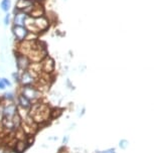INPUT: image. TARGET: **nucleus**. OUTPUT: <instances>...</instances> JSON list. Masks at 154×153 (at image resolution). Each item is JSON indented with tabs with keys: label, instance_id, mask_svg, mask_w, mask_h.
Listing matches in <instances>:
<instances>
[{
	"label": "nucleus",
	"instance_id": "nucleus-10",
	"mask_svg": "<svg viewBox=\"0 0 154 153\" xmlns=\"http://www.w3.org/2000/svg\"><path fill=\"white\" fill-rule=\"evenodd\" d=\"M17 95L12 91H6L2 95V101L4 102H15Z\"/></svg>",
	"mask_w": 154,
	"mask_h": 153
},
{
	"label": "nucleus",
	"instance_id": "nucleus-4",
	"mask_svg": "<svg viewBox=\"0 0 154 153\" xmlns=\"http://www.w3.org/2000/svg\"><path fill=\"white\" fill-rule=\"evenodd\" d=\"M31 63L32 62H31V60L29 59V57L27 54H24L20 53V51L15 54V63L18 72H24L28 70Z\"/></svg>",
	"mask_w": 154,
	"mask_h": 153
},
{
	"label": "nucleus",
	"instance_id": "nucleus-15",
	"mask_svg": "<svg viewBox=\"0 0 154 153\" xmlns=\"http://www.w3.org/2000/svg\"><path fill=\"white\" fill-rule=\"evenodd\" d=\"M95 153H116L115 148H110L106 150H97Z\"/></svg>",
	"mask_w": 154,
	"mask_h": 153
},
{
	"label": "nucleus",
	"instance_id": "nucleus-2",
	"mask_svg": "<svg viewBox=\"0 0 154 153\" xmlns=\"http://www.w3.org/2000/svg\"><path fill=\"white\" fill-rule=\"evenodd\" d=\"M19 94L26 97L33 104L39 102L42 99V92L37 89L36 86H26V87H19Z\"/></svg>",
	"mask_w": 154,
	"mask_h": 153
},
{
	"label": "nucleus",
	"instance_id": "nucleus-12",
	"mask_svg": "<svg viewBox=\"0 0 154 153\" xmlns=\"http://www.w3.org/2000/svg\"><path fill=\"white\" fill-rule=\"evenodd\" d=\"M11 20H12V15H11L9 12H7V13H5L3 19H2V22H3V24L5 26H9L11 24Z\"/></svg>",
	"mask_w": 154,
	"mask_h": 153
},
{
	"label": "nucleus",
	"instance_id": "nucleus-3",
	"mask_svg": "<svg viewBox=\"0 0 154 153\" xmlns=\"http://www.w3.org/2000/svg\"><path fill=\"white\" fill-rule=\"evenodd\" d=\"M37 81H38V75L28 69V70L24 72H20L18 86L19 87L35 86Z\"/></svg>",
	"mask_w": 154,
	"mask_h": 153
},
{
	"label": "nucleus",
	"instance_id": "nucleus-11",
	"mask_svg": "<svg viewBox=\"0 0 154 153\" xmlns=\"http://www.w3.org/2000/svg\"><path fill=\"white\" fill-rule=\"evenodd\" d=\"M11 6H12L11 0H1V1H0V9H1L2 12H4V13L9 12V10L11 9Z\"/></svg>",
	"mask_w": 154,
	"mask_h": 153
},
{
	"label": "nucleus",
	"instance_id": "nucleus-14",
	"mask_svg": "<svg viewBox=\"0 0 154 153\" xmlns=\"http://www.w3.org/2000/svg\"><path fill=\"white\" fill-rule=\"evenodd\" d=\"M12 79H13V81L15 82L17 85H18V83H19V77H20V72H14V73H12Z\"/></svg>",
	"mask_w": 154,
	"mask_h": 153
},
{
	"label": "nucleus",
	"instance_id": "nucleus-7",
	"mask_svg": "<svg viewBox=\"0 0 154 153\" xmlns=\"http://www.w3.org/2000/svg\"><path fill=\"white\" fill-rule=\"evenodd\" d=\"M15 103L17 107H18V109H22V110H25V111H28L31 109V107H32L33 103L31 102L30 100H28L26 97H24L23 95L21 94H17L16 96V100H15Z\"/></svg>",
	"mask_w": 154,
	"mask_h": 153
},
{
	"label": "nucleus",
	"instance_id": "nucleus-16",
	"mask_svg": "<svg viewBox=\"0 0 154 153\" xmlns=\"http://www.w3.org/2000/svg\"><path fill=\"white\" fill-rule=\"evenodd\" d=\"M1 79H2V81H3V83L5 84V86H6L7 88H9V87L12 86V83H11L10 81L7 79V78H1Z\"/></svg>",
	"mask_w": 154,
	"mask_h": 153
},
{
	"label": "nucleus",
	"instance_id": "nucleus-17",
	"mask_svg": "<svg viewBox=\"0 0 154 153\" xmlns=\"http://www.w3.org/2000/svg\"><path fill=\"white\" fill-rule=\"evenodd\" d=\"M6 88H7V87L5 86L3 81H2V79L0 78V91H5V90H6Z\"/></svg>",
	"mask_w": 154,
	"mask_h": 153
},
{
	"label": "nucleus",
	"instance_id": "nucleus-1",
	"mask_svg": "<svg viewBox=\"0 0 154 153\" xmlns=\"http://www.w3.org/2000/svg\"><path fill=\"white\" fill-rule=\"evenodd\" d=\"M29 116L37 125H39L51 118V109L42 103H34L29 110Z\"/></svg>",
	"mask_w": 154,
	"mask_h": 153
},
{
	"label": "nucleus",
	"instance_id": "nucleus-9",
	"mask_svg": "<svg viewBox=\"0 0 154 153\" xmlns=\"http://www.w3.org/2000/svg\"><path fill=\"white\" fill-rule=\"evenodd\" d=\"M28 146H29V144H28V142L25 139L18 140L16 142V145H15V147H14V149L16 150L17 153H22L27 149Z\"/></svg>",
	"mask_w": 154,
	"mask_h": 153
},
{
	"label": "nucleus",
	"instance_id": "nucleus-6",
	"mask_svg": "<svg viewBox=\"0 0 154 153\" xmlns=\"http://www.w3.org/2000/svg\"><path fill=\"white\" fill-rule=\"evenodd\" d=\"M29 15L27 13H25L24 11L19 10L17 8H14L12 12V20H11V23L12 25H20V26H25Z\"/></svg>",
	"mask_w": 154,
	"mask_h": 153
},
{
	"label": "nucleus",
	"instance_id": "nucleus-18",
	"mask_svg": "<svg viewBox=\"0 0 154 153\" xmlns=\"http://www.w3.org/2000/svg\"><path fill=\"white\" fill-rule=\"evenodd\" d=\"M69 139V138L68 135H66V136L63 137V144H66V143H68Z\"/></svg>",
	"mask_w": 154,
	"mask_h": 153
},
{
	"label": "nucleus",
	"instance_id": "nucleus-5",
	"mask_svg": "<svg viewBox=\"0 0 154 153\" xmlns=\"http://www.w3.org/2000/svg\"><path fill=\"white\" fill-rule=\"evenodd\" d=\"M11 33L14 36V39L17 42L22 43L23 41L27 39L29 30L27 29L26 26H20V25H12L11 27Z\"/></svg>",
	"mask_w": 154,
	"mask_h": 153
},
{
	"label": "nucleus",
	"instance_id": "nucleus-13",
	"mask_svg": "<svg viewBox=\"0 0 154 153\" xmlns=\"http://www.w3.org/2000/svg\"><path fill=\"white\" fill-rule=\"evenodd\" d=\"M129 146V141L126 140V139H121L119 141V147L121 149H126L127 147Z\"/></svg>",
	"mask_w": 154,
	"mask_h": 153
},
{
	"label": "nucleus",
	"instance_id": "nucleus-8",
	"mask_svg": "<svg viewBox=\"0 0 154 153\" xmlns=\"http://www.w3.org/2000/svg\"><path fill=\"white\" fill-rule=\"evenodd\" d=\"M40 65H42V71L46 75H51L54 71V60L51 59V57H48V56H46L45 59L40 62Z\"/></svg>",
	"mask_w": 154,
	"mask_h": 153
},
{
	"label": "nucleus",
	"instance_id": "nucleus-19",
	"mask_svg": "<svg viewBox=\"0 0 154 153\" xmlns=\"http://www.w3.org/2000/svg\"><path fill=\"white\" fill-rule=\"evenodd\" d=\"M36 1H38V2H42V1H45V0H36Z\"/></svg>",
	"mask_w": 154,
	"mask_h": 153
}]
</instances>
